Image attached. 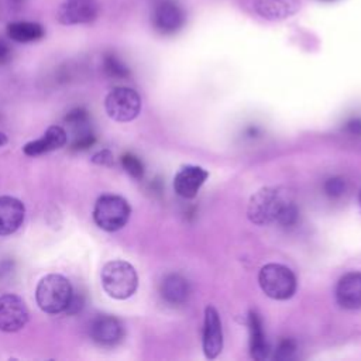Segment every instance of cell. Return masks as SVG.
<instances>
[{
  "mask_svg": "<svg viewBox=\"0 0 361 361\" xmlns=\"http://www.w3.org/2000/svg\"><path fill=\"white\" fill-rule=\"evenodd\" d=\"M207 175H209L207 171H204L202 166H196V165L182 166L175 175L173 189L179 196L185 199L195 197L200 186L207 179Z\"/></svg>",
  "mask_w": 361,
  "mask_h": 361,
  "instance_id": "cell-12",
  "label": "cell"
},
{
  "mask_svg": "<svg viewBox=\"0 0 361 361\" xmlns=\"http://www.w3.org/2000/svg\"><path fill=\"white\" fill-rule=\"evenodd\" d=\"M295 350H296V345L292 340L289 338H285L279 343L278 348H276V353H275V358L276 360H281V361H286V360H290L295 354Z\"/></svg>",
  "mask_w": 361,
  "mask_h": 361,
  "instance_id": "cell-22",
  "label": "cell"
},
{
  "mask_svg": "<svg viewBox=\"0 0 361 361\" xmlns=\"http://www.w3.org/2000/svg\"><path fill=\"white\" fill-rule=\"evenodd\" d=\"M10 59H11V48L3 38H0V65L7 63Z\"/></svg>",
  "mask_w": 361,
  "mask_h": 361,
  "instance_id": "cell-27",
  "label": "cell"
},
{
  "mask_svg": "<svg viewBox=\"0 0 361 361\" xmlns=\"http://www.w3.org/2000/svg\"><path fill=\"white\" fill-rule=\"evenodd\" d=\"M358 200H360V204H361V190H360V195H358Z\"/></svg>",
  "mask_w": 361,
  "mask_h": 361,
  "instance_id": "cell-30",
  "label": "cell"
},
{
  "mask_svg": "<svg viewBox=\"0 0 361 361\" xmlns=\"http://www.w3.org/2000/svg\"><path fill=\"white\" fill-rule=\"evenodd\" d=\"M6 144H7V135L3 131H0V147H3Z\"/></svg>",
  "mask_w": 361,
  "mask_h": 361,
  "instance_id": "cell-29",
  "label": "cell"
},
{
  "mask_svg": "<svg viewBox=\"0 0 361 361\" xmlns=\"http://www.w3.org/2000/svg\"><path fill=\"white\" fill-rule=\"evenodd\" d=\"M72 295L73 289L71 282L59 274L45 275L38 282L35 289V300L38 307L49 314L65 312Z\"/></svg>",
  "mask_w": 361,
  "mask_h": 361,
  "instance_id": "cell-3",
  "label": "cell"
},
{
  "mask_svg": "<svg viewBox=\"0 0 361 361\" xmlns=\"http://www.w3.org/2000/svg\"><path fill=\"white\" fill-rule=\"evenodd\" d=\"M248 327H250V351L254 360H265L269 353L268 343L265 340V334L262 330V323L259 316L255 312H250L248 314Z\"/></svg>",
  "mask_w": 361,
  "mask_h": 361,
  "instance_id": "cell-18",
  "label": "cell"
},
{
  "mask_svg": "<svg viewBox=\"0 0 361 361\" xmlns=\"http://www.w3.org/2000/svg\"><path fill=\"white\" fill-rule=\"evenodd\" d=\"M344 189H345V182L341 178H337V176L327 179L326 183H324V192L329 196H333V197L343 195Z\"/></svg>",
  "mask_w": 361,
  "mask_h": 361,
  "instance_id": "cell-23",
  "label": "cell"
},
{
  "mask_svg": "<svg viewBox=\"0 0 361 361\" xmlns=\"http://www.w3.org/2000/svg\"><path fill=\"white\" fill-rule=\"evenodd\" d=\"M82 306H83V298H82V295H76L75 292H73V295H72V298H71V302H69V305H68V307H66V313L68 314H75V313H78L80 309H82Z\"/></svg>",
  "mask_w": 361,
  "mask_h": 361,
  "instance_id": "cell-26",
  "label": "cell"
},
{
  "mask_svg": "<svg viewBox=\"0 0 361 361\" xmlns=\"http://www.w3.org/2000/svg\"><path fill=\"white\" fill-rule=\"evenodd\" d=\"M347 130L353 135H361V118H353L347 123Z\"/></svg>",
  "mask_w": 361,
  "mask_h": 361,
  "instance_id": "cell-28",
  "label": "cell"
},
{
  "mask_svg": "<svg viewBox=\"0 0 361 361\" xmlns=\"http://www.w3.org/2000/svg\"><path fill=\"white\" fill-rule=\"evenodd\" d=\"M121 165L134 179H141L144 176V165L138 157L127 152L121 157Z\"/></svg>",
  "mask_w": 361,
  "mask_h": 361,
  "instance_id": "cell-21",
  "label": "cell"
},
{
  "mask_svg": "<svg viewBox=\"0 0 361 361\" xmlns=\"http://www.w3.org/2000/svg\"><path fill=\"white\" fill-rule=\"evenodd\" d=\"M68 141L66 131L61 126H51L47 128L44 135L38 140L30 141L23 147V151L28 157H37L55 149L62 148Z\"/></svg>",
  "mask_w": 361,
  "mask_h": 361,
  "instance_id": "cell-15",
  "label": "cell"
},
{
  "mask_svg": "<svg viewBox=\"0 0 361 361\" xmlns=\"http://www.w3.org/2000/svg\"><path fill=\"white\" fill-rule=\"evenodd\" d=\"M97 0H63L58 8L56 18L63 25L89 24L99 16Z\"/></svg>",
  "mask_w": 361,
  "mask_h": 361,
  "instance_id": "cell-8",
  "label": "cell"
},
{
  "mask_svg": "<svg viewBox=\"0 0 361 361\" xmlns=\"http://www.w3.org/2000/svg\"><path fill=\"white\" fill-rule=\"evenodd\" d=\"M24 203L13 196H0V235H10L24 221Z\"/></svg>",
  "mask_w": 361,
  "mask_h": 361,
  "instance_id": "cell-13",
  "label": "cell"
},
{
  "mask_svg": "<svg viewBox=\"0 0 361 361\" xmlns=\"http://www.w3.org/2000/svg\"><path fill=\"white\" fill-rule=\"evenodd\" d=\"M11 1H14V3H20L21 0H11Z\"/></svg>",
  "mask_w": 361,
  "mask_h": 361,
  "instance_id": "cell-31",
  "label": "cell"
},
{
  "mask_svg": "<svg viewBox=\"0 0 361 361\" xmlns=\"http://www.w3.org/2000/svg\"><path fill=\"white\" fill-rule=\"evenodd\" d=\"M185 24L183 10L173 1H162L152 11V25L161 34H173Z\"/></svg>",
  "mask_w": 361,
  "mask_h": 361,
  "instance_id": "cell-11",
  "label": "cell"
},
{
  "mask_svg": "<svg viewBox=\"0 0 361 361\" xmlns=\"http://www.w3.org/2000/svg\"><path fill=\"white\" fill-rule=\"evenodd\" d=\"M189 293V282L179 274H169L161 282V296L171 305L185 303Z\"/></svg>",
  "mask_w": 361,
  "mask_h": 361,
  "instance_id": "cell-17",
  "label": "cell"
},
{
  "mask_svg": "<svg viewBox=\"0 0 361 361\" xmlns=\"http://www.w3.org/2000/svg\"><path fill=\"white\" fill-rule=\"evenodd\" d=\"M113 154L111 151L109 149H102L99 152H96L93 157H92V162L96 164V165H103V166H110L113 165Z\"/></svg>",
  "mask_w": 361,
  "mask_h": 361,
  "instance_id": "cell-25",
  "label": "cell"
},
{
  "mask_svg": "<svg viewBox=\"0 0 361 361\" xmlns=\"http://www.w3.org/2000/svg\"><path fill=\"white\" fill-rule=\"evenodd\" d=\"M90 337L99 345L111 347L123 340L124 327L117 317L100 314L90 323Z\"/></svg>",
  "mask_w": 361,
  "mask_h": 361,
  "instance_id": "cell-9",
  "label": "cell"
},
{
  "mask_svg": "<svg viewBox=\"0 0 361 361\" xmlns=\"http://www.w3.org/2000/svg\"><path fill=\"white\" fill-rule=\"evenodd\" d=\"M30 319V312L25 302L14 295L6 293L0 296V330L14 333L25 327Z\"/></svg>",
  "mask_w": 361,
  "mask_h": 361,
  "instance_id": "cell-7",
  "label": "cell"
},
{
  "mask_svg": "<svg viewBox=\"0 0 361 361\" xmlns=\"http://www.w3.org/2000/svg\"><path fill=\"white\" fill-rule=\"evenodd\" d=\"M223 350V330L219 312L213 306L204 309L203 324V351L206 358H216Z\"/></svg>",
  "mask_w": 361,
  "mask_h": 361,
  "instance_id": "cell-10",
  "label": "cell"
},
{
  "mask_svg": "<svg viewBox=\"0 0 361 361\" xmlns=\"http://www.w3.org/2000/svg\"><path fill=\"white\" fill-rule=\"evenodd\" d=\"M298 207L290 192L285 188H262L257 190L248 203L247 216L258 224L278 223L283 227L293 226L298 220Z\"/></svg>",
  "mask_w": 361,
  "mask_h": 361,
  "instance_id": "cell-1",
  "label": "cell"
},
{
  "mask_svg": "<svg viewBox=\"0 0 361 361\" xmlns=\"http://www.w3.org/2000/svg\"><path fill=\"white\" fill-rule=\"evenodd\" d=\"M131 214L128 202L118 195H102L93 209L94 223L104 231H117L123 228Z\"/></svg>",
  "mask_w": 361,
  "mask_h": 361,
  "instance_id": "cell-4",
  "label": "cell"
},
{
  "mask_svg": "<svg viewBox=\"0 0 361 361\" xmlns=\"http://www.w3.org/2000/svg\"><path fill=\"white\" fill-rule=\"evenodd\" d=\"M96 138L93 135L92 131L89 133H85V134H80L78 137H75L73 142H72V149L75 151H82V149H87L89 147H92L94 144Z\"/></svg>",
  "mask_w": 361,
  "mask_h": 361,
  "instance_id": "cell-24",
  "label": "cell"
},
{
  "mask_svg": "<svg viewBox=\"0 0 361 361\" xmlns=\"http://www.w3.org/2000/svg\"><path fill=\"white\" fill-rule=\"evenodd\" d=\"M104 109L107 116L116 121H131L140 114L141 97L134 89L118 86L107 93Z\"/></svg>",
  "mask_w": 361,
  "mask_h": 361,
  "instance_id": "cell-6",
  "label": "cell"
},
{
  "mask_svg": "<svg viewBox=\"0 0 361 361\" xmlns=\"http://www.w3.org/2000/svg\"><path fill=\"white\" fill-rule=\"evenodd\" d=\"M300 7L299 0H254L255 11L267 20H285Z\"/></svg>",
  "mask_w": 361,
  "mask_h": 361,
  "instance_id": "cell-16",
  "label": "cell"
},
{
  "mask_svg": "<svg viewBox=\"0 0 361 361\" xmlns=\"http://www.w3.org/2000/svg\"><path fill=\"white\" fill-rule=\"evenodd\" d=\"M7 35L16 42H34L45 35V28L34 21H14L6 27Z\"/></svg>",
  "mask_w": 361,
  "mask_h": 361,
  "instance_id": "cell-19",
  "label": "cell"
},
{
  "mask_svg": "<svg viewBox=\"0 0 361 361\" xmlns=\"http://www.w3.org/2000/svg\"><path fill=\"white\" fill-rule=\"evenodd\" d=\"M258 282L262 292L275 300H285L293 296L296 290V276L285 265L267 264L258 274Z\"/></svg>",
  "mask_w": 361,
  "mask_h": 361,
  "instance_id": "cell-5",
  "label": "cell"
},
{
  "mask_svg": "<svg viewBox=\"0 0 361 361\" xmlns=\"http://www.w3.org/2000/svg\"><path fill=\"white\" fill-rule=\"evenodd\" d=\"M104 292L114 299H128L138 288V275L135 268L123 259H113L104 264L100 272Z\"/></svg>",
  "mask_w": 361,
  "mask_h": 361,
  "instance_id": "cell-2",
  "label": "cell"
},
{
  "mask_svg": "<svg viewBox=\"0 0 361 361\" xmlns=\"http://www.w3.org/2000/svg\"><path fill=\"white\" fill-rule=\"evenodd\" d=\"M336 299L344 309H361V272H348L340 278Z\"/></svg>",
  "mask_w": 361,
  "mask_h": 361,
  "instance_id": "cell-14",
  "label": "cell"
},
{
  "mask_svg": "<svg viewBox=\"0 0 361 361\" xmlns=\"http://www.w3.org/2000/svg\"><path fill=\"white\" fill-rule=\"evenodd\" d=\"M103 66H104V71L111 78H118V79H123V78H127L128 76V68L113 54H106L104 55V59H103Z\"/></svg>",
  "mask_w": 361,
  "mask_h": 361,
  "instance_id": "cell-20",
  "label": "cell"
}]
</instances>
